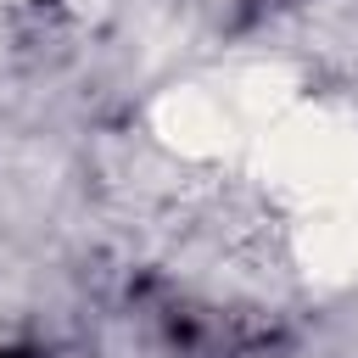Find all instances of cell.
<instances>
[{
    "label": "cell",
    "mask_w": 358,
    "mask_h": 358,
    "mask_svg": "<svg viewBox=\"0 0 358 358\" xmlns=\"http://www.w3.org/2000/svg\"><path fill=\"white\" fill-rule=\"evenodd\" d=\"M6 6H28V0H6Z\"/></svg>",
    "instance_id": "cell-1"
}]
</instances>
